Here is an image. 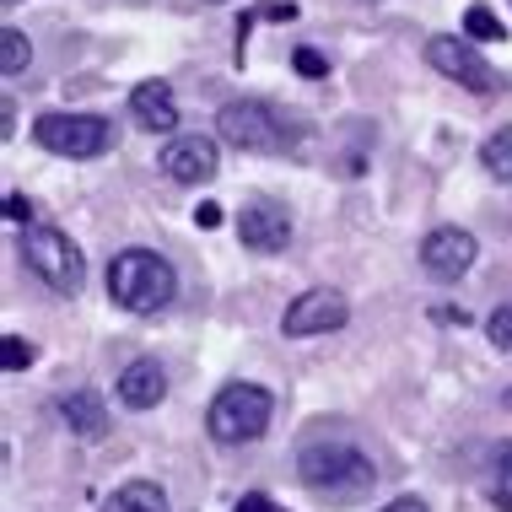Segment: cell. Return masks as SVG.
Instances as JSON below:
<instances>
[{
	"mask_svg": "<svg viewBox=\"0 0 512 512\" xmlns=\"http://www.w3.org/2000/svg\"><path fill=\"white\" fill-rule=\"evenodd\" d=\"M297 475H302V486H308L313 496H324V502H362V496L378 486L372 459L362 448H351V442H318V448H302Z\"/></svg>",
	"mask_w": 512,
	"mask_h": 512,
	"instance_id": "1",
	"label": "cell"
},
{
	"mask_svg": "<svg viewBox=\"0 0 512 512\" xmlns=\"http://www.w3.org/2000/svg\"><path fill=\"white\" fill-rule=\"evenodd\" d=\"M108 297L124 313H162L178 297V275L157 248H124L108 265Z\"/></svg>",
	"mask_w": 512,
	"mask_h": 512,
	"instance_id": "2",
	"label": "cell"
},
{
	"mask_svg": "<svg viewBox=\"0 0 512 512\" xmlns=\"http://www.w3.org/2000/svg\"><path fill=\"white\" fill-rule=\"evenodd\" d=\"M270 415H275L270 389H259V383H227V389L211 399V410H205V432H211L221 448H238V442L265 437Z\"/></svg>",
	"mask_w": 512,
	"mask_h": 512,
	"instance_id": "3",
	"label": "cell"
},
{
	"mask_svg": "<svg viewBox=\"0 0 512 512\" xmlns=\"http://www.w3.org/2000/svg\"><path fill=\"white\" fill-rule=\"evenodd\" d=\"M216 135L238 151H286L297 146L292 119H281V108L259 103V98H238L216 114Z\"/></svg>",
	"mask_w": 512,
	"mask_h": 512,
	"instance_id": "4",
	"label": "cell"
},
{
	"mask_svg": "<svg viewBox=\"0 0 512 512\" xmlns=\"http://www.w3.org/2000/svg\"><path fill=\"white\" fill-rule=\"evenodd\" d=\"M22 265L60 297H76L81 281H87V265H81V248L65 238L60 227H27L22 232Z\"/></svg>",
	"mask_w": 512,
	"mask_h": 512,
	"instance_id": "5",
	"label": "cell"
},
{
	"mask_svg": "<svg viewBox=\"0 0 512 512\" xmlns=\"http://www.w3.org/2000/svg\"><path fill=\"white\" fill-rule=\"evenodd\" d=\"M33 141L44 151H54V157L87 162V157H103V151L114 146V124L103 114H38Z\"/></svg>",
	"mask_w": 512,
	"mask_h": 512,
	"instance_id": "6",
	"label": "cell"
},
{
	"mask_svg": "<svg viewBox=\"0 0 512 512\" xmlns=\"http://www.w3.org/2000/svg\"><path fill=\"white\" fill-rule=\"evenodd\" d=\"M426 65L442 71L448 81H459L464 92H475V98H496L502 92V76L486 65V54H480L469 38H453V33H437L426 38Z\"/></svg>",
	"mask_w": 512,
	"mask_h": 512,
	"instance_id": "7",
	"label": "cell"
},
{
	"mask_svg": "<svg viewBox=\"0 0 512 512\" xmlns=\"http://www.w3.org/2000/svg\"><path fill=\"white\" fill-rule=\"evenodd\" d=\"M345 318H351V297L335 292V286H313V292H302L292 308L281 313V335L286 340L335 335V329H345Z\"/></svg>",
	"mask_w": 512,
	"mask_h": 512,
	"instance_id": "8",
	"label": "cell"
},
{
	"mask_svg": "<svg viewBox=\"0 0 512 512\" xmlns=\"http://www.w3.org/2000/svg\"><path fill=\"white\" fill-rule=\"evenodd\" d=\"M157 162L173 184H211L216 168H221V151H216L211 135H168V146H162Z\"/></svg>",
	"mask_w": 512,
	"mask_h": 512,
	"instance_id": "9",
	"label": "cell"
},
{
	"mask_svg": "<svg viewBox=\"0 0 512 512\" xmlns=\"http://www.w3.org/2000/svg\"><path fill=\"white\" fill-rule=\"evenodd\" d=\"M475 259H480V243H475V232H464V227H437V232H426V243H421V265L432 281H459V275H469Z\"/></svg>",
	"mask_w": 512,
	"mask_h": 512,
	"instance_id": "10",
	"label": "cell"
},
{
	"mask_svg": "<svg viewBox=\"0 0 512 512\" xmlns=\"http://www.w3.org/2000/svg\"><path fill=\"white\" fill-rule=\"evenodd\" d=\"M238 238H243V248H254V254H281V248L292 243V216L275 200H254V205H243V216H238Z\"/></svg>",
	"mask_w": 512,
	"mask_h": 512,
	"instance_id": "11",
	"label": "cell"
},
{
	"mask_svg": "<svg viewBox=\"0 0 512 512\" xmlns=\"http://www.w3.org/2000/svg\"><path fill=\"white\" fill-rule=\"evenodd\" d=\"M130 119L151 135H173L178 130V103H173L168 81H141V87L130 92Z\"/></svg>",
	"mask_w": 512,
	"mask_h": 512,
	"instance_id": "12",
	"label": "cell"
},
{
	"mask_svg": "<svg viewBox=\"0 0 512 512\" xmlns=\"http://www.w3.org/2000/svg\"><path fill=\"white\" fill-rule=\"evenodd\" d=\"M119 399L130 410H157L162 399H168V372L151 362V356H146V362H130L119 372Z\"/></svg>",
	"mask_w": 512,
	"mask_h": 512,
	"instance_id": "13",
	"label": "cell"
},
{
	"mask_svg": "<svg viewBox=\"0 0 512 512\" xmlns=\"http://www.w3.org/2000/svg\"><path fill=\"white\" fill-rule=\"evenodd\" d=\"M60 421L71 426V437H87V442L108 437V405H103V394L98 389L60 394Z\"/></svg>",
	"mask_w": 512,
	"mask_h": 512,
	"instance_id": "14",
	"label": "cell"
},
{
	"mask_svg": "<svg viewBox=\"0 0 512 512\" xmlns=\"http://www.w3.org/2000/svg\"><path fill=\"white\" fill-rule=\"evenodd\" d=\"M103 512H168V491L157 480H124V486L108 496Z\"/></svg>",
	"mask_w": 512,
	"mask_h": 512,
	"instance_id": "15",
	"label": "cell"
},
{
	"mask_svg": "<svg viewBox=\"0 0 512 512\" xmlns=\"http://www.w3.org/2000/svg\"><path fill=\"white\" fill-rule=\"evenodd\" d=\"M480 168H486L491 178H512V124H502V130H491L486 141H480Z\"/></svg>",
	"mask_w": 512,
	"mask_h": 512,
	"instance_id": "16",
	"label": "cell"
},
{
	"mask_svg": "<svg viewBox=\"0 0 512 512\" xmlns=\"http://www.w3.org/2000/svg\"><path fill=\"white\" fill-rule=\"evenodd\" d=\"M491 507H502V512H512V442H502V448L491 453Z\"/></svg>",
	"mask_w": 512,
	"mask_h": 512,
	"instance_id": "17",
	"label": "cell"
},
{
	"mask_svg": "<svg viewBox=\"0 0 512 512\" xmlns=\"http://www.w3.org/2000/svg\"><path fill=\"white\" fill-rule=\"evenodd\" d=\"M27 65H33V44H27V33H22V27H6V33H0V71L22 76Z\"/></svg>",
	"mask_w": 512,
	"mask_h": 512,
	"instance_id": "18",
	"label": "cell"
},
{
	"mask_svg": "<svg viewBox=\"0 0 512 512\" xmlns=\"http://www.w3.org/2000/svg\"><path fill=\"white\" fill-rule=\"evenodd\" d=\"M464 33H469V38H480V44H502V38H507V27H502V17H491L486 6H469Z\"/></svg>",
	"mask_w": 512,
	"mask_h": 512,
	"instance_id": "19",
	"label": "cell"
},
{
	"mask_svg": "<svg viewBox=\"0 0 512 512\" xmlns=\"http://www.w3.org/2000/svg\"><path fill=\"white\" fill-rule=\"evenodd\" d=\"M33 340H22V335H6L0 340V367L6 372H22V367H33Z\"/></svg>",
	"mask_w": 512,
	"mask_h": 512,
	"instance_id": "20",
	"label": "cell"
},
{
	"mask_svg": "<svg viewBox=\"0 0 512 512\" xmlns=\"http://www.w3.org/2000/svg\"><path fill=\"white\" fill-rule=\"evenodd\" d=\"M486 335H491L496 351H512V302H502V308L486 318Z\"/></svg>",
	"mask_w": 512,
	"mask_h": 512,
	"instance_id": "21",
	"label": "cell"
},
{
	"mask_svg": "<svg viewBox=\"0 0 512 512\" xmlns=\"http://www.w3.org/2000/svg\"><path fill=\"white\" fill-rule=\"evenodd\" d=\"M292 65H297V76H329V54H318L313 44H302L292 54Z\"/></svg>",
	"mask_w": 512,
	"mask_h": 512,
	"instance_id": "22",
	"label": "cell"
},
{
	"mask_svg": "<svg viewBox=\"0 0 512 512\" xmlns=\"http://www.w3.org/2000/svg\"><path fill=\"white\" fill-rule=\"evenodd\" d=\"M265 17L270 22H297V0H265Z\"/></svg>",
	"mask_w": 512,
	"mask_h": 512,
	"instance_id": "23",
	"label": "cell"
},
{
	"mask_svg": "<svg viewBox=\"0 0 512 512\" xmlns=\"http://www.w3.org/2000/svg\"><path fill=\"white\" fill-rule=\"evenodd\" d=\"M6 216H11V221H22V227H27V221H33V205H27L22 195H6Z\"/></svg>",
	"mask_w": 512,
	"mask_h": 512,
	"instance_id": "24",
	"label": "cell"
},
{
	"mask_svg": "<svg viewBox=\"0 0 512 512\" xmlns=\"http://www.w3.org/2000/svg\"><path fill=\"white\" fill-rule=\"evenodd\" d=\"M378 512H432V507H426L421 496H394V502H389V507H378Z\"/></svg>",
	"mask_w": 512,
	"mask_h": 512,
	"instance_id": "25",
	"label": "cell"
},
{
	"mask_svg": "<svg viewBox=\"0 0 512 512\" xmlns=\"http://www.w3.org/2000/svg\"><path fill=\"white\" fill-rule=\"evenodd\" d=\"M195 221H200L205 232H211V227H221V205H211V200H205L200 211H195Z\"/></svg>",
	"mask_w": 512,
	"mask_h": 512,
	"instance_id": "26",
	"label": "cell"
},
{
	"mask_svg": "<svg viewBox=\"0 0 512 512\" xmlns=\"http://www.w3.org/2000/svg\"><path fill=\"white\" fill-rule=\"evenodd\" d=\"M238 512H275V502H270V496H243V502H238Z\"/></svg>",
	"mask_w": 512,
	"mask_h": 512,
	"instance_id": "27",
	"label": "cell"
},
{
	"mask_svg": "<svg viewBox=\"0 0 512 512\" xmlns=\"http://www.w3.org/2000/svg\"><path fill=\"white\" fill-rule=\"evenodd\" d=\"M437 318H448V324H459V329H464V324H469V313H464V308H442V313H437Z\"/></svg>",
	"mask_w": 512,
	"mask_h": 512,
	"instance_id": "28",
	"label": "cell"
},
{
	"mask_svg": "<svg viewBox=\"0 0 512 512\" xmlns=\"http://www.w3.org/2000/svg\"><path fill=\"white\" fill-rule=\"evenodd\" d=\"M6 6H22V0H6Z\"/></svg>",
	"mask_w": 512,
	"mask_h": 512,
	"instance_id": "29",
	"label": "cell"
}]
</instances>
